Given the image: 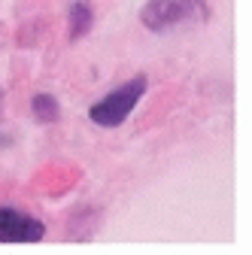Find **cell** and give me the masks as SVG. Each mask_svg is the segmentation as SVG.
Masks as SVG:
<instances>
[{"label": "cell", "instance_id": "obj_6", "mask_svg": "<svg viewBox=\"0 0 252 255\" xmlns=\"http://www.w3.org/2000/svg\"><path fill=\"white\" fill-rule=\"evenodd\" d=\"M0 119H3V88H0Z\"/></svg>", "mask_w": 252, "mask_h": 255}, {"label": "cell", "instance_id": "obj_1", "mask_svg": "<svg viewBox=\"0 0 252 255\" xmlns=\"http://www.w3.org/2000/svg\"><path fill=\"white\" fill-rule=\"evenodd\" d=\"M149 91V79L143 73H137L134 79L128 82H122L119 88H113L110 94H104L101 101H94L88 107V119L91 125H98V128H119L125 125V119H131V113L137 110V104L143 101V94Z\"/></svg>", "mask_w": 252, "mask_h": 255}, {"label": "cell", "instance_id": "obj_4", "mask_svg": "<svg viewBox=\"0 0 252 255\" xmlns=\"http://www.w3.org/2000/svg\"><path fill=\"white\" fill-rule=\"evenodd\" d=\"M91 27H94V9H91V3H88V0H73L70 9H67V34H70V40L73 43L82 40Z\"/></svg>", "mask_w": 252, "mask_h": 255}, {"label": "cell", "instance_id": "obj_2", "mask_svg": "<svg viewBox=\"0 0 252 255\" xmlns=\"http://www.w3.org/2000/svg\"><path fill=\"white\" fill-rule=\"evenodd\" d=\"M198 18H207V0H146L140 9V24L152 34H167Z\"/></svg>", "mask_w": 252, "mask_h": 255}, {"label": "cell", "instance_id": "obj_3", "mask_svg": "<svg viewBox=\"0 0 252 255\" xmlns=\"http://www.w3.org/2000/svg\"><path fill=\"white\" fill-rule=\"evenodd\" d=\"M46 237V225L21 210L0 207V243H40Z\"/></svg>", "mask_w": 252, "mask_h": 255}, {"label": "cell", "instance_id": "obj_5", "mask_svg": "<svg viewBox=\"0 0 252 255\" xmlns=\"http://www.w3.org/2000/svg\"><path fill=\"white\" fill-rule=\"evenodd\" d=\"M30 113H34V119H37L40 125H55V122L61 119V104H58L55 94L40 91V94H34V98H30Z\"/></svg>", "mask_w": 252, "mask_h": 255}]
</instances>
